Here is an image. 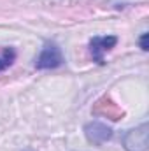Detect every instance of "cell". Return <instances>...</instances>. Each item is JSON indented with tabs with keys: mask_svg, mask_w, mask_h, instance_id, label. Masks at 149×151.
I'll return each instance as SVG.
<instances>
[{
	"mask_svg": "<svg viewBox=\"0 0 149 151\" xmlns=\"http://www.w3.org/2000/svg\"><path fill=\"white\" fill-rule=\"evenodd\" d=\"M63 63V55H62V49L54 44V42H47L40 55H39L37 62H35V67L37 69H56Z\"/></svg>",
	"mask_w": 149,
	"mask_h": 151,
	"instance_id": "cell-1",
	"label": "cell"
},
{
	"mask_svg": "<svg viewBox=\"0 0 149 151\" xmlns=\"http://www.w3.org/2000/svg\"><path fill=\"white\" fill-rule=\"evenodd\" d=\"M126 151H148V125L142 123L139 128L128 130L123 137Z\"/></svg>",
	"mask_w": 149,
	"mask_h": 151,
	"instance_id": "cell-2",
	"label": "cell"
},
{
	"mask_svg": "<svg viewBox=\"0 0 149 151\" xmlns=\"http://www.w3.org/2000/svg\"><path fill=\"white\" fill-rule=\"evenodd\" d=\"M116 44H117V37H116V35L93 37L91 40H90V51H91V56H93V60H95L98 65L105 63V60H104L105 53H109V51H111Z\"/></svg>",
	"mask_w": 149,
	"mask_h": 151,
	"instance_id": "cell-3",
	"label": "cell"
},
{
	"mask_svg": "<svg viewBox=\"0 0 149 151\" xmlns=\"http://www.w3.org/2000/svg\"><path fill=\"white\" fill-rule=\"evenodd\" d=\"M84 134H86V139L90 142L97 144V146L104 144L105 141H109L112 137V130L107 125H104L102 121H91V123H88L84 127Z\"/></svg>",
	"mask_w": 149,
	"mask_h": 151,
	"instance_id": "cell-4",
	"label": "cell"
},
{
	"mask_svg": "<svg viewBox=\"0 0 149 151\" xmlns=\"http://www.w3.org/2000/svg\"><path fill=\"white\" fill-rule=\"evenodd\" d=\"M14 58H16V51L14 49H4V53L0 55V72L5 70L7 67H11Z\"/></svg>",
	"mask_w": 149,
	"mask_h": 151,
	"instance_id": "cell-5",
	"label": "cell"
},
{
	"mask_svg": "<svg viewBox=\"0 0 149 151\" xmlns=\"http://www.w3.org/2000/svg\"><path fill=\"white\" fill-rule=\"evenodd\" d=\"M140 47L144 51H148V34H142V37H140Z\"/></svg>",
	"mask_w": 149,
	"mask_h": 151,
	"instance_id": "cell-6",
	"label": "cell"
}]
</instances>
